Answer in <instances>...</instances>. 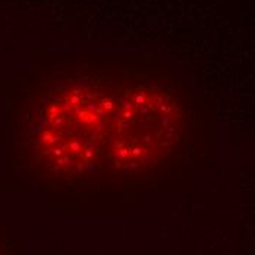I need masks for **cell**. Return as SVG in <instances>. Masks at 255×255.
<instances>
[{
	"label": "cell",
	"mask_w": 255,
	"mask_h": 255,
	"mask_svg": "<svg viewBox=\"0 0 255 255\" xmlns=\"http://www.w3.org/2000/svg\"><path fill=\"white\" fill-rule=\"evenodd\" d=\"M180 128L173 96L157 87H129L113 94L100 160L116 173L150 170L173 150Z\"/></svg>",
	"instance_id": "cell-1"
},
{
	"label": "cell",
	"mask_w": 255,
	"mask_h": 255,
	"mask_svg": "<svg viewBox=\"0 0 255 255\" xmlns=\"http://www.w3.org/2000/svg\"><path fill=\"white\" fill-rule=\"evenodd\" d=\"M113 94L87 82L57 90L41 109L35 132L40 161L54 173L78 175L102 157Z\"/></svg>",
	"instance_id": "cell-2"
}]
</instances>
